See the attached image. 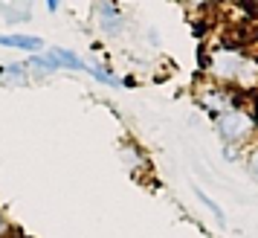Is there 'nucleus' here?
Wrapping results in <instances>:
<instances>
[{
  "label": "nucleus",
  "instance_id": "423d86ee",
  "mask_svg": "<svg viewBox=\"0 0 258 238\" xmlns=\"http://www.w3.org/2000/svg\"><path fill=\"white\" fill-rule=\"evenodd\" d=\"M0 82L3 84H26V64H9V67H0Z\"/></svg>",
  "mask_w": 258,
  "mask_h": 238
},
{
  "label": "nucleus",
  "instance_id": "ddd939ff",
  "mask_svg": "<svg viewBox=\"0 0 258 238\" xmlns=\"http://www.w3.org/2000/svg\"><path fill=\"white\" fill-rule=\"evenodd\" d=\"M47 9H49V12H58V9H61V0H47Z\"/></svg>",
  "mask_w": 258,
  "mask_h": 238
},
{
  "label": "nucleus",
  "instance_id": "7ed1b4c3",
  "mask_svg": "<svg viewBox=\"0 0 258 238\" xmlns=\"http://www.w3.org/2000/svg\"><path fill=\"white\" fill-rule=\"evenodd\" d=\"M96 12H99V29H102L105 35H116L119 26H122L116 6H110L107 0H102V3H96Z\"/></svg>",
  "mask_w": 258,
  "mask_h": 238
},
{
  "label": "nucleus",
  "instance_id": "f03ea898",
  "mask_svg": "<svg viewBox=\"0 0 258 238\" xmlns=\"http://www.w3.org/2000/svg\"><path fill=\"white\" fill-rule=\"evenodd\" d=\"M218 131L223 140H241L252 131V119L246 113H238V110H226L218 116Z\"/></svg>",
  "mask_w": 258,
  "mask_h": 238
},
{
  "label": "nucleus",
  "instance_id": "9b49d317",
  "mask_svg": "<svg viewBox=\"0 0 258 238\" xmlns=\"http://www.w3.org/2000/svg\"><path fill=\"white\" fill-rule=\"evenodd\" d=\"M12 6H24L26 12H29V0H0V12L3 15L12 12Z\"/></svg>",
  "mask_w": 258,
  "mask_h": 238
},
{
  "label": "nucleus",
  "instance_id": "1a4fd4ad",
  "mask_svg": "<svg viewBox=\"0 0 258 238\" xmlns=\"http://www.w3.org/2000/svg\"><path fill=\"white\" fill-rule=\"evenodd\" d=\"M26 67H38V70H49V73H55L58 70V64H55V61H52V55H32V58H29V64H26Z\"/></svg>",
  "mask_w": 258,
  "mask_h": 238
},
{
  "label": "nucleus",
  "instance_id": "4468645a",
  "mask_svg": "<svg viewBox=\"0 0 258 238\" xmlns=\"http://www.w3.org/2000/svg\"><path fill=\"white\" fill-rule=\"evenodd\" d=\"M188 3H206V0H188Z\"/></svg>",
  "mask_w": 258,
  "mask_h": 238
},
{
  "label": "nucleus",
  "instance_id": "2eb2a0df",
  "mask_svg": "<svg viewBox=\"0 0 258 238\" xmlns=\"http://www.w3.org/2000/svg\"><path fill=\"white\" fill-rule=\"evenodd\" d=\"M0 232H3V221H0Z\"/></svg>",
  "mask_w": 258,
  "mask_h": 238
},
{
  "label": "nucleus",
  "instance_id": "39448f33",
  "mask_svg": "<svg viewBox=\"0 0 258 238\" xmlns=\"http://www.w3.org/2000/svg\"><path fill=\"white\" fill-rule=\"evenodd\" d=\"M49 55H52V61L58 64V67H70V70H87V64H84L76 52H70V49H61V47H55V49H49Z\"/></svg>",
  "mask_w": 258,
  "mask_h": 238
},
{
  "label": "nucleus",
  "instance_id": "0eeeda50",
  "mask_svg": "<svg viewBox=\"0 0 258 238\" xmlns=\"http://www.w3.org/2000/svg\"><path fill=\"white\" fill-rule=\"evenodd\" d=\"M195 195H198V201L203 203V206H206V209H209V212L215 215V218H218V224H221V226L226 224V215H223V209H221V206H218L215 201H212L206 192H203V189H195Z\"/></svg>",
  "mask_w": 258,
  "mask_h": 238
},
{
  "label": "nucleus",
  "instance_id": "20e7f679",
  "mask_svg": "<svg viewBox=\"0 0 258 238\" xmlns=\"http://www.w3.org/2000/svg\"><path fill=\"white\" fill-rule=\"evenodd\" d=\"M0 47H12V49H29V52H38L44 47V41L35 35H0Z\"/></svg>",
  "mask_w": 258,
  "mask_h": 238
},
{
  "label": "nucleus",
  "instance_id": "9d476101",
  "mask_svg": "<svg viewBox=\"0 0 258 238\" xmlns=\"http://www.w3.org/2000/svg\"><path fill=\"white\" fill-rule=\"evenodd\" d=\"M203 105L209 107V110H226V107H229V102H226V93H206Z\"/></svg>",
  "mask_w": 258,
  "mask_h": 238
},
{
  "label": "nucleus",
  "instance_id": "6e6552de",
  "mask_svg": "<svg viewBox=\"0 0 258 238\" xmlns=\"http://www.w3.org/2000/svg\"><path fill=\"white\" fill-rule=\"evenodd\" d=\"M87 73H90L93 79H99V82L110 84V87H119V84H122V79H116V76H110V70H105V67H99V64H87Z\"/></svg>",
  "mask_w": 258,
  "mask_h": 238
},
{
  "label": "nucleus",
  "instance_id": "f8f14e48",
  "mask_svg": "<svg viewBox=\"0 0 258 238\" xmlns=\"http://www.w3.org/2000/svg\"><path fill=\"white\" fill-rule=\"evenodd\" d=\"M249 171H252V177H258V151L249 157Z\"/></svg>",
  "mask_w": 258,
  "mask_h": 238
},
{
  "label": "nucleus",
  "instance_id": "f257e3e1",
  "mask_svg": "<svg viewBox=\"0 0 258 238\" xmlns=\"http://www.w3.org/2000/svg\"><path fill=\"white\" fill-rule=\"evenodd\" d=\"M244 64V55L238 49H215L209 61V73L215 79H235Z\"/></svg>",
  "mask_w": 258,
  "mask_h": 238
}]
</instances>
